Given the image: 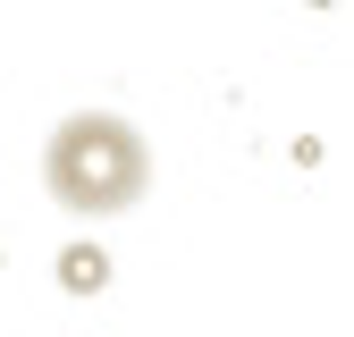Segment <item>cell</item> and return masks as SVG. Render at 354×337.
I'll return each mask as SVG.
<instances>
[{
	"label": "cell",
	"instance_id": "6da1fadb",
	"mask_svg": "<svg viewBox=\"0 0 354 337\" xmlns=\"http://www.w3.org/2000/svg\"><path fill=\"white\" fill-rule=\"evenodd\" d=\"M42 186L68 220H118L152 194V152L118 110H76L42 144Z\"/></svg>",
	"mask_w": 354,
	"mask_h": 337
},
{
	"label": "cell",
	"instance_id": "7a4b0ae2",
	"mask_svg": "<svg viewBox=\"0 0 354 337\" xmlns=\"http://www.w3.org/2000/svg\"><path fill=\"white\" fill-rule=\"evenodd\" d=\"M59 278H68V287H93V278H102V253H68Z\"/></svg>",
	"mask_w": 354,
	"mask_h": 337
}]
</instances>
